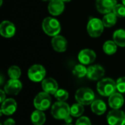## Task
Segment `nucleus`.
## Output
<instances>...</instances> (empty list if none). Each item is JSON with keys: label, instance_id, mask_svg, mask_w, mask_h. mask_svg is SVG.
Returning a JSON list of instances; mask_svg holds the SVG:
<instances>
[{"label": "nucleus", "instance_id": "nucleus-32", "mask_svg": "<svg viewBox=\"0 0 125 125\" xmlns=\"http://www.w3.org/2000/svg\"><path fill=\"white\" fill-rule=\"evenodd\" d=\"M1 93V103H2L6 100V93L4 90H0Z\"/></svg>", "mask_w": 125, "mask_h": 125}, {"label": "nucleus", "instance_id": "nucleus-17", "mask_svg": "<svg viewBox=\"0 0 125 125\" xmlns=\"http://www.w3.org/2000/svg\"><path fill=\"white\" fill-rule=\"evenodd\" d=\"M48 9L52 15H59L64 10V2L62 0H51L49 1Z\"/></svg>", "mask_w": 125, "mask_h": 125}, {"label": "nucleus", "instance_id": "nucleus-1", "mask_svg": "<svg viewBox=\"0 0 125 125\" xmlns=\"http://www.w3.org/2000/svg\"><path fill=\"white\" fill-rule=\"evenodd\" d=\"M51 115L58 120H64L65 123L71 124L70 107L65 102H56L51 106Z\"/></svg>", "mask_w": 125, "mask_h": 125}, {"label": "nucleus", "instance_id": "nucleus-34", "mask_svg": "<svg viewBox=\"0 0 125 125\" xmlns=\"http://www.w3.org/2000/svg\"><path fill=\"white\" fill-rule=\"evenodd\" d=\"M122 4L125 6V0H122Z\"/></svg>", "mask_w": 125, "mask_h": 125}, {"label": "nucleus", "instance_id": "nucleus-11", "mask_svg": "<svg viewBox=\"0 0 125 125\" xmlns=\"http://www.w3.org/2000/svg\"><path fill=\"white\" fill-rule=\"evenodd\" d=\"M22 89V83L19 80L10 79L4 86V91L9 95H17Z\"/></svg>", "mask_w": 125, "mask_h": 125}, {"label": "nucleus", "instance_id": "nucleus-8", "mask_svg": "<svg viewBox=\"0 0 125 125\" xmlns=\"http://www.w3.org/2000/svg\"><path fill=\"white\" fill-rule=\"evenodd\" d=\"M107 122L109 125H125V112L113 109L107 115Z\"/></svg>", "mask_w": 125, "mask_h": 125}, {"label": "nucleus", "instance_id": "nucleus-38", "mask_svg": "<svg viewBox=\"0 0 125 125\" xmlns=\"http://www.w3.org/2000/svg\"><path fill=\"white\" fill-rule=\"evenodd\" d=\"M116 1H118V0H116Z\"/></svg>", "mask_w": 125, "mask_h": 125}, {"label": "nucleus", "instance_id": "nucleus-10", "mask_svg": "<svg viewBox=\"0 0 125 125\" xmlns=\"http://www.w3.org/2000/svg\"><path fill=\"white\" fill-rule=\"evenodd\" d=\"M116 4L117 1L116 0H96V7L97 11L105 15L113 12Z\"/></svg>", "mask_w": 125, "mask_h": 125}, {"label": "nucleus", "instance_id": "nucleus-19", "mask_svg": "<svg viewBox=\"0 0 125 125\" xmlns=\"http://www.w3.org/2000/svg\"><path fill=\"white\" fill-rule=\"evenodd\" d=\"M91 109L94 114H95L96 115L100 116L105 113L107 110V106L104 101L101 100H96L92 103Z\"/></svg>", "mask_w": 125, "mask_h": 125}, {"label": "nucleus", "instance_id": "nucleus-9", "mask_svg": "<svg viewBox=\"0 0 125 125\" xmlns=\"http://www.w3.org/2000/svg\"><path fill=\"white\" fill-rule=\"evenodd\" d=\"M105 75L104 68L99 64H94L87 68L86 76L92 81H100Z\"/></svg>", "mask_w": 125, "mask_h": 125}, {"label": "nucleus", "instance_id": "nucleus-20", "mask_svg": "<svg viewBox=\"0 0 125 125\" xmlns=\"http://www.w3.org/2000/svg\"><path fill=\"white\" fill-rule=\"evenodd\" d=\"M45 120V114L42 111L36 110L31 115V121L34 125H43Z\"/></svg>", "mask_w": 125, "mask_h": 125}, {"label": "nucleus", "instance_id": "nucleus-29", "mask_svg": "<svg viewBox=\"0 0 125 125\" xmlns=\"http://www.w3.org/2000/svg\"><path fill=\"white\" fill-rule=\"evenodd\" d=\"M116 88L119 93L125 94V77H121L117 80Z\"/></svg>", "mask_w": 125, "mask_h": 125}, {"label": "nucleus", "instance_id": "nucleus-3", "mask_svg": "<svg viewBox=\"0 0 125 125\" xmlns=\"http://www.w3.org/2000/svg\"><path fill=\"white\" fill-rule=\"evenodd\" d=\"M42 29L44 32L51 37H55L59 35L61 31V25L58 20L52 17L45 18L42 23Z\"/></svg>", "mask_w": 125, "mask_h": 125}, {"label": "nucleus", "instance_id": "nucleus-5", "mask_svg": "<svg viewBox=\"0 0 125 125\" xmlns=\"http://www.w3.org/2000/svg\"><path fill=\"white\" fill-rule=\"evenodd\" d=\"M103 21L97 18H91L87 23V32L92 37H100L104 30Z\"/></svg>", "mask_w": 125, "mask_h": 125}, {"label": "nucleus", "instance_id": "nucleus-28", "mask_svg": "<svg viewBox=\"0 0 125 125\" xmlns=\"http://www.w3.org/2000/svg\"><path fill=\"white\" fill-rule=\"evenodd\" d=\"M113 12L119 18L125 17V6L123 4H116L113 10Z\"/></svg>", "mask_w": 125, "mask_h": 125}, {"label": "nucleus", "instance_id": "nucleus-16", "mask_svg": "<svg viewBox=\"0 0 125 125\" xmlns=\"http://www.w3.org/2000/svg\"><path fill=\"white\" fill-rule=\"evenodd\" d=\"M51 45L54 49V51L59 53H62L67 50V41L63 36L57 35L52 38Z\"/></svg>", "mask_w": 125, "mask_h": 125}, {"label": "nucleus", "instance_id": "nucleus-2", "mask_svg": "<svg viewBox=\"0 0 125 125\" xmlns=\"http://www.w3.org/2000/svg\"><path fill=\"white\" fill-rule=\"evenodd\" d=\"M97 90L100 95L109 97L117 90L116 82L109 78H103L97 83Z\"/></svg>", "mask_w": 125, "mask_h": 125}, {"label": "nucleus", "instance_id": "nucleus-7", "mask_svg": "<svg viewBox=\"0 0 125 125\" xmlns=\"http://www.w3.org/2000/svg\"><path fill=\"white\" fill-rule=\"evenodd\" d=\"M29 78L34 82H40L45 79L46 70L40 64H34L28 70Z\"/></svg>", "mask_w": 125, "mask_h": 125}, {"label": "nucleus", "instance_id": "nucleus-26", "mask_svg": "<svg viewBox=\"0 0 125 125\" xmlns=\"http://www.w3.org/2000/svg\"><path fill=\"white\" fill-rule=\"evenodd\" d=\"M7 73L10 79L18 80V78L21 77V70L19 68V67L13 65V66H11L8 69Z\"/></svg>", "mask_w": 125, "mask_h": 125}, {"label": "nucleus", "instance_id": "nucleus-31", "mask_svg": "<svg viewBox=\"0 0 125 125\" xmlns=\"http://www.w3.org/2000/svg\"><path fill=\"white\" fill-rule=\"evenodd\" d=\"M3 125H15V122L12 119H8L4 121Z\"/></svg>", "mask_w": 125, "mask_h": 125}, {"label": "nucleus", "instance_id": "nucleus-27", "mask_svg": "<svg viewBox=\"0 0 125 125\" xmlns=\"http://www.w3.org/2000/svg\"><path fill=\"white\" fill-rule=\"evenodd\" d=\"M54 97L59 102H65L69 97V93L65 89H59L55 93Z\"/></svg>", "mask_w": 125, "mask_h": 125}, {"label": "nucleus", "instance_id": "nucleus-23", "mask_svg": "<svg viewBox=\"0 0 125 125\" xmlns=\"http://www.w3.org/2000/svg\"><path fill=\"white\" fill-rule=\"evenodd\" d=\"M103 51L108 55H113L117 51V45L114 41L108 40L106 41L103 46Z\"/></svg>", "mask_w": 125, "mask_h": 125}, {"label": "nucleus", "instance_id": "nucleus-37", "mask_svg": "<svg viewBox=\"0 0 125 125\" xmlns=\"http://www.w3.org/2000/svg\"><path fill=\"white\" fill-rule=\"evenodd\" d=\"M42 1H51V0H42Z\"/></svg>", "mask_w": 125, "mask_h": 125}, {"label": "nucleus", "instance_id": "nucleus-4", "mask_svg": "<svg viewBox=\"0 0 125 125\" xmlns=\"http://www.w3.org/2000/svg\"><path fill=\"white\" fill-rule=\"evenodd\" d=\"M75 98L78 103L83 105H89L94 101L95 95L90 88L81 87L77 90Z\"/></svg>", "mask_w": 125, "mask_h": 125}, {"label": "nucleus", "instance_id": "nucleus-21", "mask_svg": "<svg viewBox=\"0 0 125 125\" xmlns=\"http://www.w3.org/2000/svg\"><path fill=\"white\" fill-rule=\"evenodd\" d=\"M113 39L115 43L120 47H125V30L118 29L114 31Z\"/></svg>", "mask_w": 125, "mask_h": 125}, {"label": "nucleus", "instance_id": "nucleus-25", "mask_svg": "<svg viewBox=\"0 0 125 125\" xmlns=\"http://www.w3.org/2000/svg\"><path fill=\"white\" fill-rule=\"evenodd\" d=\"M73 73L75 77L83 78L87 75V68L85 67V65L82 64H77L74 67L73 70Z\"/></svg>", "mask_w": 125, "mask_h": 125}, {"label": "nucleus", "instance_id": "nucleus-6", "mask_svg": "<svg viewBox=\"0 0 125 125\" xmlns=\"http://www.w3.org/2000/svg\"><path fill=\"white\" fill-rule=\"evenodd\" d=\"M34 106L37 110L46 111L51 105V97L49 94L42 92L37 94L34 99Z\"/></svg>", "mask_w": 125, "mask_h": 125}, {"label": "nucleus", "instance_id": "nucleus-12", "mask_svg": "<svg viewBox=\"0 0 125 125\" xmlns=\"http://www.w3.org/2000/svg\"><path fill=\"white\" fill-rule=\"evenodd\" d=\"M96 53L91 49H83L78 53V58L81 64L87 65L93 63L96 59Z\"/></svg>", "mask_w": 125, "mask_h": 125}, {"label": "nucleus", "instance_id": "nucleus-24", "mask_svg": "<svg viewBox=\"0 0 125 125\" xmlns=\"http://www.w3.org/2000/svg\"><path fill=\"white\" fill-rule=\"evenodd\" d=\"M84 113L83 105L80 103H75L70 107V115L73 117H81Z\"/></svg>", "mask_w": 125, "mask_h": 125}, {"label": "nucleus", "instance_id": "nucleus-35", "mask_svg": "<svg viewBox=\"0 0 125 125\" xmlns=\"http://www.w3.org/2000/svg\"><path fill=\"white\" fill-rule=\"evenodd\" d=\"M71 125V124H67V123H65V124H64V125Z\"/></svg>", "mask_w": 125, "mask_h": 125}, {"label": "nucleus", "instance_id": "nucleus-18", "mask_svg": "<svg viewBox=\"0 0 125 125\" xmlns=\"http://www.w3.org/2000/svg\"><path fill=\"white\" fill-rule=\"evenodd\" d=\"M124 103H125V99L121 93L116 92L113 94L111 96H110L108 98V104L112 109H115V110L120 109L123 106Z\"/></svg>", "mask_w": 125, "mask_h": 125}, {"label": "nucleus", "instance_id": "nucleus-15", "mask_svg": "<svg viewBox=\"0 0 125 125\" xmlns=\"http://www.w3.org/2000/svg\"><path fill=\"white\" fill-rule=\"evenodd\" d=\"M42 88L43 92L49 94L54 95L59 89V86L55 79L52 78H47L42 81Z\"/></svg>", "mask_w": 125, "mask_h": 125}, {"label": "nucleus", "instance_id": "nucleus-22", "mask_svg": "<svg viewBox=\"0 0 125 125\" xmlns=\"http://www.w3.org/2000/svg\"><path fill=\"white\" fill-rule=\"evenodd\" d=\"M102 21L105 27H112L117 21V16L113 12H111L110 13L105 14Z\"/></svg>", "mask_w": 125, "mask_h": 125}, {"label": "nucleus", "instance_id": "nucleus-30", "mask_svg": "<svg viewBox=\"0 0 125 125\" xmlns=\"http://www.w3.org/2000/svg\"><path fill=\"white\" fill-rule=\"evenodd\" d=\"M75 125H92L90 119L86 116H81L77 121Z\"/></svg>", "mask_w": 125, "mask_h": 125}, {"label": "nucleus", "instance_id": "nucleus-14", "mask_svg": "<svg viewBox=\"0 0 125 125\" xmlns=\"http://www.w3.org/2000/svg\"><path fill=\"white\" fill-rule=\"evenodd\" d=\"M17 110V103L12 98L6 99L2 103L1 106V113L6 115L10 116L13 114Z\"/></svg>", "mask_w": 125, "mask_h": 125}, {"label": "nucleus", "instance_id": "nucleus-13", "mask_svg": "<svg viewBox=\"0 0 125 125\" xmlns=\"http://www.w3.org/2000/svg\"><path fill=\"white\" fill-rule=\"evenodd\" d=\"M0 34L2 37L10 38L15 34V26L9 21H4L0 24Z\"/></svg>", "mask_w": 125, "mask_h": 125}, {"label": "nucleus", "instance_id": "nucleus-36", "mask_svg": "<svg viewBox=\"0 0 125 125\" xmlns=\"http://www.w3.org/2000/svg\"><path fill=\"white\" fill-rule=\"evenodd\" d=\"M1 1V2H0V6H1L2 5V0H0Z\"/></svg>", "mask_w": 125, "mask_h": 125}, {"label": "nucleus", "instance_id": "nucleus-33", "mask_svg": "<svg viewBox=\"0 0 125 125\" xmlns=\"http://www.w3.org/2000/svg\"><path fill=\"white\" fill-rule=\"evenodd\" d=\"M63 2H69V1H70L71 0H62Z\"/></svg>", "mask_w": 125, "mask_h": 125}]
</instances>
